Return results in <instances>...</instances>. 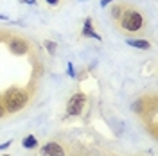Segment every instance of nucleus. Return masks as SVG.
<instances>
[{
  "label": "nucleus",
  "mask_w": 158,
  "mask_h": 156,
  "mask_svg": "<svg viewBox=\"0 0 158 156\" xmlns=\"http://www.w3.org/2000/svg\"><path fill=\"white\" fill-rule=\"evenodd\" d=\"M85 101H86V97H85L83 93H76V95H72L70 101H69V104H67V113H69L70 117H77L79 113L83 111Z\"/></svg>",
  "instance_id": "3"
},
{
  "label": "nucleus",
  "mask_w": 158,
  "mask_h": 156,
  "mask_svg": "<svg viewBox=\"0 0 158 156\" xmlns=\"http://www.w3.org/2000/svg\"><path fill=\"white\" fill-rule=\"evenodd\" d=\"M69 74H70V76H72V77H74V67H72L70 63H69Z\"/></svg>",
  "instance_id": "12"
},
{
  "label": "nucleus",
  "mask_w": 158,
  "mask_h": 156,
  "mask_svg": "<svg viewBox=\"0 0 158 156\" xmlns=\"http://www.w3.org/2000/svg\"><path fill=\"white\" fill-rule=\"evenodd\" d=\"M38 146V140H36V137H25L23 138V147L25 149H34V147Z\"/></svg>",
  "instance_id": "8"
},
{
  "label": "nucleus",
  "mask_w": 158,
  "mask_h": 156,
  "mask_svg": "<svg viewBox=\"0 0 158 156\" xmlns=\"http://www.w3.org/2000/svg\"><path fill=\"white\" fill-rule=\"evenodd\" d=\"M49 4H58V0H47Z\"/></svg>",
  "instance_id": "15"
},
{
  "label": "nucleus",
  "mask_w": 158,
  "mask_h": 156,
  "mask_svg": "<svg viewBox=\"0 0 158 156\" xmlns=\"http://www.w3.org/2000/svg\"><path fill=\"white\" fill-rule=\"evenodd\" d=\"M22 2H27V4H34V0H22Z\"/></svg>",
  "instance_id": "14"
},
{
  "label": "nucleus",
  "mask_w": 158,
  "mask_h": 156,
  "mask_svg": "<svg viewBox=\"0 0 158 156\" xmlns=\"http://www.w3.org/2000/svg\"><path fill=\"white\" fill-rule=\"evenodd\" d=\"M83 34H85V36H90V38L101 39V36H99V34H95V32L92 31V20H86V22H85V29H83Z\"/></svg>",
  "instance_id": "7"
},
{
  "label": "nucleus",
  "mask_w": 158,
  "mask_h": 156,
  "mask_svg": "<svg viewBox=\"0 0 158 156\" xmlns=\"http://www.w3.org/2000/svg\"><path fill=\"white\" fill-rule=\"evenodd\" d=\"M0 101H2V104H4V108H6L7 113H16V111H20L22 108L27 104L29 99H27V93H25L22 88L13 86L2 95Z\"/></svg>",
  "instance_id": "2"
},
{
  "label": "nucleus",
  "mask_w": 158,
  "mask_h": 156,
  "mask_svg": "<svg viewBox=\"0 0 158 156\" xmlns=\"http://www.w3.org/2000/svg\"><path fill=\"white\" fill-rule=\"evenodd\" d=\"M110 2H111V0H101V6H102V7H104V6H108Z\"/></svg>",
  "instance_id": "13"
},
{
  "label": "nucleus",
  "mask_w": 158,
  "mask_h": 156,
  "mask_svg": "<svg viewBox=\"0 0 158 156\" xmlns=\"http://www.w3.org/2000/svg\"><path fill=\"white\" fill-rule=\"evenodd\" d=\"M11 144H13V142L9 140V142H6V144H2V146H0V149H6V147H9Z\"/></svg>",
  "instance_id": "11"
},
{
  "label": "nucleus",
  "mask_w": 158,
  "mask_h": 156,
  "mask_svg": "<svg viewBox=\"0 0 158 156\" xmlns=\"http://www.w3.org/2000/svg\"><path fill=\"white\" fill-rule=\"evenodd\" d=\"M6 156H9V154H6Z\"/></svg>",
  "instance_id": "16"
},
{
  "label": "nucleus",
  "mask_w": 158,
  "mask_h": 156,
  "mask_svg": "<svg viewBox=\"0 0 158 156\" xmlns=\"http://www.w3.org/2000/svg\"><path fill=\"white\" fill-rule=\"evenodd\" d=\"M6 113H7V111H6V108H4V104H2V101H0V118L4 117Z\"/></svg>",
  "instance_id": "10"
},
{
  "label": "nucleus",
  "mask_w": 158,
  "mask_h": 156,
  "mask_svg": "<svg viewBox=\"0 0 158 156\" xmlns=\"http://www.w3.org/2000/svg\"><path fill=\"white\" fill-rule=\"evenodd\" d=\"M117 18L120 31H124V32H138L144 27V16L135 7L120 6V13L117 14Z\"/></svg>",
  "instance_id": "1"
},
{
  "label": "nucleus",
  "mask_w": 158,
  "mask_h": 156,
  "mask_svg": "<svg viewBox=\"0 0 158 156\" xmlns=\"http://www.w3.org/2000/svg\"><path fill=\"white\" fill-rule=\"evenodd\" d=\"M41 154L43 156H65V151L63 147L56 144V142H49L41 147Z\"/></svg>",
  "instance_id": "4"
},
{
  "label": "nucleus",
  "mask_w": 158,
  "mask_h": 156,
  "mask_svg": "<svg viewBox=\"0 0 158 156\" xmlns=\"http://www.w3.org/2000/svg\"><path fill=\"white\" fill-rule=\"evenodd\" d=\"M11 50L15 52V54H18V56H22V54H25L27 50H29V45L23 41V39H11Z\"/></svg>",
  "instance_id": "5"
},
{
  "label": "nucleus",
  "mask_w": 158,
  "mask_h": 156,
  "mask_svg": "<svg viewBox=\"0 0 158 156\" xmlns=\"http://www.w3.org/2000/svg\"><path fill=\"white\" fill-rule=\"evenodd\" d=\"M45 47L49 49L50 54H54V52H56V45H54V41H45Z\"/></svg>",
  "instance_id": "9"
},
{
  "label": "nucleus",
  "mask_w": 158,
  "mask_h": 156,
  "mask_svg": "<svg viewBox=\"0 0 158 156\" xmlns=\"http://www.w3.org/2000/svg\"><path fill=\"white\" fill-rule=\"evenodd\" d=\"M128 45L129 47H135V49H144V50H148L151 47L148 39H128Z\"/></svg>",
  "instance_id": "6"
}]
</instances>
